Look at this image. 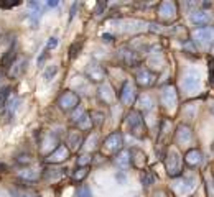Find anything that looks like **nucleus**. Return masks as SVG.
I'll return each instance as SVG.
<instances>
[{"instance_id": "nucleus-16", "label": "nucleus", "mask_w": 214, "mask_h": 197, "mask_svg": "<svg viewBox=\"0 0 214 197\" xmlns=\"http://www.w3.org/2000/svg\"><path fill=\"white\" fill-rule=\"evenodd\" d=\"M56 72H58V67H56V66H50L46 71H45V79H46V81L53 79V76H54Z\"/></svg>"}, {"instance_id": "nucleus-19", "label": "nucleus", "mask_w": 214, "mask_h": 197, "mask_svg": "<svg viewBox=\"0 0 214 197\" xmlns=\"http://www.w3.org/2000/svg\"><path fill=\"white\" fill-rule=\"evenodd\" d=\"M78 197H92V194H91V190H89V187H86V186H82L81 189L78 190Z\"/></svg>"}, {"instance_id": "nucleus-4", "label": "nucleus", "mask_w": 214, "mask_h": 197, "mask_svg": "<svg viewBox=\"0 0 214 197\" xmlns=\"http://www.w3.org/2000/svg\"><path fill=\"white\" fill-rule=\"evenodd\" d=\"M68 156H69L68 148L64 146V144H59L56 150H53V151L50 153L46 161L48 163H61V161H64V159H68Z\"/></svg>"}, {"instance_id": "nucleus-13", "label": "nucleus", "mask_w": 214, "mask_h": 197, "mask_svg": "<svg viewBox=\"0 0 214 197\" xmlns=\"http://www.w3.org/2000/svg\"><path fill=\"white\" fill-rule=\"evenodd\" d=\"M148 77H152V74L148 72V71H142V72H139V76H137V79H139V84L140 85H150L152 84V79H148Z\"/></svg>"}, {"instance_id": "nucleus-24", "label": "nucleus", "mask_w": 214, "mask_h": 197, "mask_svg": "<svg viewBox=\"0 0 214 197\" xmlns=\"http://www.w3.org/2000/svg\"><path fill=\"white\" fill-rule=\"evenodd\" d=\"M58 5V0H50L48 2V7H56Z\"/></svg>"}, {"instance_id": "nucleus-20", "label": "nucleus", "mask_w": 214, "mask_h": 197, "mask_svg": "<svg viewBox=\"0 0 214 197\" xmlns=\"http://www.w3.org/2000/svg\"><path fill=\"white\" fill-rule=\"evenodd\" d=\"M117 164H119V166H122V168H127V166H128V158H127V153L120 155V158L117 159Z\"/></svg>"}, {"instance_id": "nucleus-2", "label": "nucleus", "mask_w": 214, "mask_h": 197, "mask_svg": "<svg viewBox=\"0 0 214 197\" xmlns=\"http://www.w3.org/2000/svg\"><path fill=\"white\" fill-rule=\"evenodd\" d=\"M194 39L203 46H209L214 39V31L211 28H199L194 31Z\"/></svg>"}, {"instance_id": "nucleus-14", "label": "nucleus", "mask_w": 214, "mask_h": 197, "mask_svg": "<svg viewBox=\"0 0 214 197\" xmlns=\"http://www.w3.org/2000/svg\"><path fill=\"white\" fill-rule=\"evenodd\" d=\"M175 99H176V95H175V90H173V89H166V90L163 92V100H165L166 105H171V104L175 102Z\"/></svg>"}, {"instance_id": "nucleus-22", "label": "nucleus", "mask_w": 214, "mask_h": 197, "mask_svg": "<svg viewBox=\"0 0 214 197\" xmlns=\"http://www.w3.org/2000/svg\"><path fill=\"white\" fill-rule=\"evenodd\" d=\"M56 45H58V39L56 38H50V41H48V45H46V51H48V49L56 48Z\"/></svg>"}, {"instance_id": "nucleus-15", "label": "nucleus", "mask_w": 214, "mask_h": 197, "mask_svg": "<svg viewBox=\"0 0 214 197\" xmlns=\"http://www.w3.org/2000/svg\"><path fill=\"white\" fill-rule=\"evenodd\" d=\"M26 64H28V63H26V59H21L20 63L17 64V67H15V71H13L12 74H13V76H20V74L23 72V71H25Z\"/></svg>"}, {"instance_id": "nucleus-25", "label": "nucleus", "mask_w": 214, "mask_h": 197, "mask_svg": "<svg viewBox=\"0 0 214 197\" xmlns=\"http://www.w3.org/2000/svg\"><path fill=\"white\" fill-rule=\"evenodd\" d=\"M102 38H104V41H112V36L111 35H104Z\"/></svg>"}, {"instance_id": "nucleus-3", "label": "nucleus", "mask_w": 214, "mask_h": 197, "mask_svg": "<svg viewBox=\"0 0 214 197\" xmlns=\"http://www.w3.org/2000/svg\"><path fill=\"white\" fill-rule=\"evenodd\" d=\"M128 125L132 128V133L137 135V136H142L140 131H143V120L140 117L139 112H132L128 113Z\"/></svg>"}, {"instance_id": "nucleus-5", "label": "nucleus", "mask_w": 214, "mask_h": 197, "mask_svg": "<svg viewBox=\"0 0 214 197\" xmlns=\"http://www.w3.org/2000/svg\"><path fill=\"white\" fill-rule=\"evenodd\" d=\"M122 144H124V141H122V135L120 133H112L109 135V136L106 138V146L111 150V151H117V150H120Z\"/></svg>"}, {"instance_id": "nucleus-10", "label": "nucleus", "mask_w": 214, "mask_h": 197, "mask_svg": "<svg viewBox=\"0 0 214 197\" xmlns=\"http://www.w3.org/2000/svg\"><path fill=\"white\" fill-rule=\"evenodd\" d=\"M68 141H69V144H71L73 148L81 146V143H82L81 133H79V131H71V133H69V136H68Z\"/></svg>"}, {"instance_id": "nucleus-23", "label": "nucleus", "mask_w": 214, "mask_h": 197, "mask_svg": "<svg viewBox=\"0 0 214 197\" xmlns=\"http://www.w3.org/2000/svg\"><path fill=\"white\" fill-rule=\"evenodd\" d=\"M15 5H20V2H8V4L0 2V7H2V8H10V7H15Z\"/></svg>"}, {"instance_id": "nucleus-11", "label": "nucleus", "mask_w": 214, "mask_h": 197, "mask_svg": "<svg viewBox=\"0 0 214 197\" xmlns=\"http://www.w3.org/2000/svg\"><path fill=\"white\" fill-rule=\"evenodd\" d=\"M186 161L189 163V164H198V163L201 161V153L198 151V150H191V151L186 155Z\"/></svg>"}, {"instance_id": "nucleus-17", "label": "nucleus", "mask_w": 214, "mask_h": 197, "mask_svg": "<svg viewBox=\"0 0 214 197\" xmlns=\"http://www.w3.org/2000/svg\"><path fill=\"white\" fill-rule=\"evenodd\" d=\"M86 176H87V168H81V169H78V171L74 172V179H76V181L84 179Z\"/></svg>"}, {"instance_id": "nucleus-6", "label": "nucleus", "mask_w": 214, "mask_h": 197, "mask_svg": "<svg viewBox=\"0 0 214 197\" xmlns=\"http://www.w3.org/2000/svg\"><path fill=\"white\" fill-rule=\"evenodd\" d=\"M186 90H196L199 87V74L196 72H188V76L185 77V82H183Z\"/></svg>"}, {"instance_id": "nucleus-26", "label": "nucleus", "mask_w": 214, "mask_h": 197, "mask_svg": "<svg viewBox=\"0 0 214 197\" xmlns=\"http://www.w3.org/2000/svg\"><path fill=\"white\" fill-rule=\"evenodd\" d=\"M76 8H78V4H74V5H73V8H71V17H74V12H76Z\"/></svg>"}, {"instance_id": "nucleus-8", "label": "nucleus", "mask_w": 214, "mask_h": 197, "mask_svg": "<svg viewBox=\"0 0 214 197\" xmlns=\"http://www.w3.org/2000/svg\"><path fill=\"white\" fill-rule=\"evenodd\" d=\"M133 97H135V94H133V89H132V85H130V82H125V84H124V89H122V92H120L122 102L130 104V102L133 100Z\"/></svg>"}, {"instance_id": "nucleus-7", "label": "nucleus", "mask_w": 214, "mask_h": 197, "mask_svg": "<svg viewBox=\"0 0 214 197\" xmlns=\"http://www.w3.org/2000/svg\"><path fill=\"white\" fill-rule=\"evenodd\" d=\"M87 76L91 77V81L100 82L104 79V69L100 66H97V64H91V66L87 67Z\"/></svg>"}, {"instance_id": "nucleus-12", "label": "nucleus", "mask_w": 214, "mask_h": 197, "mask_svg": "<svg viewBox=\"0 0 214 197\" xmlns=\"http://www.w3.org/2000/svg\"><path fill=\"white\" fill-rule=\"evenodd\" d=\"M13 59H15V51L13 49H8L7 54L4 56V59H2V66H4L5 69H8L10 66H13Z\"/></svg>"}, {"instance_id": "nucleus-18", "label": "nucleus", "mask_w": 214, "mask_h": 197, "mask_svg": "<svg viewBox=\"0 0 214 197\" xmlns=\"http://www.w3.org/2000/svg\"><path fill=\"white\" fill-rule=\"evenodd\" d=\"M8 92H10V89L5 87L4 90L0 92V107H4L5 102H7V97H8Z\"/></svg>"}, {"instance_id": "nucleus-1", "label": "nucleus", "mask_w": 214, "mask_h": 197, "mask_svg": "<svg viewBox=\"0 0 214 197\" xmlns=\"http://www.w3.org/2000/svg\"><path fill=\"white\" fill-rule=\"evenodd\" d=\"M58 104H59V107H61L63 110H73L74 107H78L79 97H78V94H74V92L66 90V92H64V94L59 97Z\"/></svg>"}, {"instance_id": "nucleus-9", "label": "nucleus", "mask_w": 214, "mask_h": 197, "mask_svg": "<svg viewBox=\"0 0 214 197\" xmlns=\"http://www.w3.org/2000/svg\"><path fill=\"white\" fill-rule=\"evenodd\" d=\"M207 20H209V15L206 12H194L191 15V21L194 25H204V23H207Z\"/></svg>"}, {"instance_id": "nucleus-21", "label": "nucleus", "mask_w": 214, "mask_h": 197, "mask_svg": "<svg viewBox=\"0 0 214 197\" xmlns=\"http://www.w3.org/2000/svg\"><path fill=\"white\" fill-rule=\"evenodd\" d=\"M142 182H143V186H150V184L153 182V177H152L150 172H145V174L142 176Z\"/></svg>"}]
</instances>
